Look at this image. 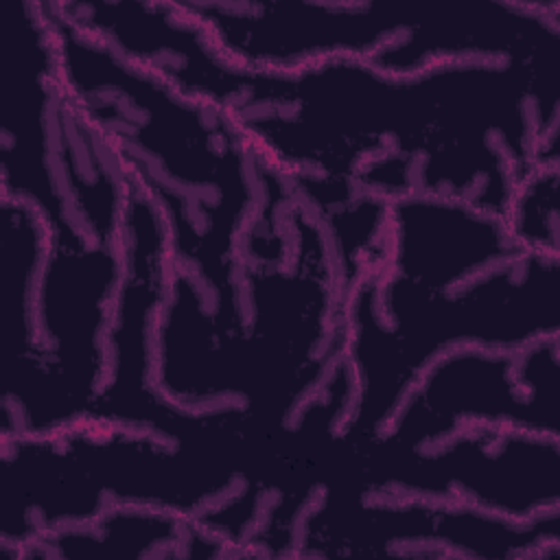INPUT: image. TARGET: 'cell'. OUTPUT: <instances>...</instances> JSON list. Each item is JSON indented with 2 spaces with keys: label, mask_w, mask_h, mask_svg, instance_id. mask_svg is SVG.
Segmentation results:
<instances>
[{
  "label": "cell",
  "mask_w": 560,
  "mask_h": 560,
  "mask_svg": "<svg viewBox=\"0 0 560 560\" xmlns=\"http://www.w3.org/2000/svg\"><path fill=\"white\" fill-rule=\"evenodd\" d=\"M560 337V258L523 252L448 291H422L378 271L343 302V359L354 396L339 442L378 438L418 376L444 352H516Z\"/></svg>",
  "instance_id": "obj_1"
},
{
  "label": "cell",
  "mask_w": 560,
  "mask_h": 560,
  "mask_svg": "<svg viewBox=\"0 0 560 560\" xmlns=\"http://www.w3.org/2000/svg\"><path fill=\"white\" fill-rule=\"evenodd\" d=\"M234 435L245 433L168 438L98 420L2 435V538L88 523L112 508L107 497L201 518L252 483L236 440L223 442Z\"/></svg>",
  "instance_id": "obj_2"
},
{
  "label": "cell",
  "mask_w": 560,
  "mask_h": 560,
  "mask_svg": "<svg viewBox=\"0 0 560 560\" xmlns=\"http://www.w3.org/2000/svg\"><path fill=\"white\" fill-rule=\"evenodd\" d=\"M374 497L365 501L361 492L326 486L302 512L293 553L536 558L560 549V508L512 521L453 501Z\"/></svg>",
  "instance_id": "obj_3"
},
{
  "label": "cell",
  "mask_w": 560,
  "mask_h": 560,
  "mask_svg": "<svg viewBox=\"0 0 560 560\" xmlns=\"http://www.w3.org/2000/svg\"><path fill=\"white\" fill-rule=\"evenodd\" d=\"M361 472L370 494L464 503L529 521L560 508V440L497 424H466L400 455H372Z\"/></svg>",
  "instance_id": "obj_4"
},
{
  "label": "cell",
  "mask_w": 560,
  "mask_h": 560,
  "mask_svg": "<svg viewBox=\"0 0 560 560\" xmlns=\"http://www.w3.org/2000/svg\"><path fill=\"white\" fill-rule=\"evenodd\" d=\"M516 352L466 346L440 354L363 453L418 451L466 424L512 427L560 440V368L534 361L518 370Z\"/></svg>",
  "instance_id": "obj_5"
},
{
  "label": "cell",
  "mask_w": 560,
  "mask_h": 560,
  "mask_svg": "<svg viewBox=\"0 0 560 560\" xmlns=\"http://www.w3.org/2000/svg\"><path fill=\"white\" fill-rule=\"evenodd\" d=\"M210 48L228 63L298 72L335 57L370 59L418 20L387 2H182Z\"/></svg>",
  "instance_id": "obj_6"
},
{
  "label": "cell",
  "mask_w": 560,
  "mask_h": 560,
  "mask_svg": "<svg viewBox=\"0 0 560 560\" xmlns=\"http://www.w3.org/2000/svg\"><path fill=\"white\" fill-rule=\"evenodd\" d=\"M523 254L501 217L470 203L407 195L389 203L381 276L422 291H448Z\"/></svg>",
  "instance_id": "obj_7"
},
{
  "label": "cell",
  "mask_w": 560,
  "mask_h": 560,
  "mask_svg": "<svg viewBox=\"0 0 560 560\" xmlns=\"http://www.w3.org/2000/svg\"><path fill=\"white\" fill-rule=\"evenodd\" d=\"M234 545L197 518L144 505H112L81 525L48 529L11 549L15 558H195L228 556Z\"/></svg>",
  "instance_id": "obj_8"
},
{
  "label": "cell",
  "mask_w": 560,
  "mask_h": 560,
  "mask_svg": "<svg viewBox=\"0 0 560 560\" xmlns=\"http://www.w3.org/2000/svg\"><path fill=\"white\" fill-rule=\"evenodd\" d=\"M46 238L48 232L42 212L26 199L2 195V418L13 416L22 407L35 376V287L46 252Z\"/></svg>",
  "instance_id": "obj_9"
},
{
  "label": "cell",
  "mask_w": 560,
  "mask_h": 560,
  "mask_svg": "<svg viewBox=\"0 0 560 560\" xmlns=\"http://www.w3.org/2000/svg\"><path fill=\"white\" fill-rule=\"evenodd\" d=\"M560 162L534 164L514 186L503 223L523 252L560 256L558 247Z\"/></svg>",
  "instance_id": "obj_10"
}]
</instances>
